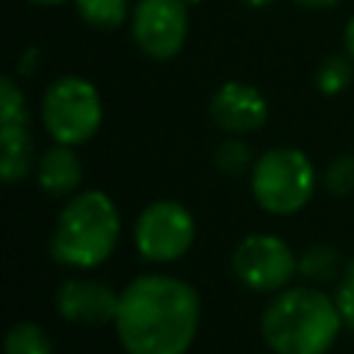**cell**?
I'll return each mask as SVG.
<instances>
[{
  "label": "cell",
  "instance_id": "24",
  "mask_svg": "<svg viewBox=\"0 0 354 354\" xmlns=\"http://www.w3.org/2000/svg\"><path fill=\"white\" fill-rule=\"evenodd\" d=\"M243 3H249V6H268L271 0H243Z\"/></svg>",
  "mask_w": 354,
  "mask_h": 354
},
{
  "label": "cell",
  "instance_id": "13",
  "mask_svg": "<svg viewBox=\"0 0 354 354\" xmlns=\"http://www.w3.org/2000/svg\"><path fill=\"white\" fill-rule=\"evenodd\" d=\"M340 266H343L340 252L329 243L307 246L299 254V274L310 282H332L340 274Z\"/></svg>",
  "mask_w": 354,
  "mask_h": 354
},
{
  "label": "cell",
  "instance_id": "6",
  "mask_svg": "<svg viewBox=\"0 0 354 354\" xmlns=\"http://www.w3.org/2000/svg\"><path fill=\"white\" fill-rule=\"evenodd\" d=\"M194 235H196L194 216L188 213V207L171 199H158L147 205L138 213L133 230L138 254L152 263H171L183 257L191 249Z\"/></svg>",
  "mask_w": 354,
  "mask_h": 354
},
{
  "label": "cell",
  "instance_id": "17",
  "mask_svg": "<svg viewBox=\"0 0 354 354\" xmlns=\"http://www.w3.org/2000/svg\"><path fill=\"white\" fill-rule=\"evenodd\" d=\"M213 163H216L218 171H224V174H230V177L246 174V171H252V166H254L249 149H246L241 141H235V138L224 141V144L213 152Z\"/></svg>",
  "mask_w": 354,
  "mask_h": 354
},
{
  "label": "cell",
  "instance_id": "20",
  "mask_svg": "<svg viewBox=\"0 0 354 354\" xmlns=\"http://www.w3.org/2000/svg\"><path fill=\"white\" fill-rule=\"evenodd\" d=\"M39 47L33 44V47H28L22 55H19V61H17V72H19V77H30L36 69H39Z\"/></svg>",
  "mask_w": 354,
  "mask_h": 354
},
{
  "label": "cell",
  "instance_id": "18",
  "mask_svg": "<svg viewBox=\"0 0 354 354\" xmlns=\"http://www.w3.org/2000/svg\"><path fill=\"white\" fill-rule=\"evenodd\" d=\"M324 185L335 196H348L354 194V155H340L335 158L326 171H324Z\"/></svg>",
  "mask_w": 354,
  "mask_h": 354
},
{
  "label": "cell",
  "instance_id": "3",
  "mask_svg": "<svg viewBox=\"0 0 354 354\" xmlns=\"http://www.w3.org/2000/svg\"><path fill=\"white\" fill-rule=\"evenodd\" d=\"M122 218L113 199L97 188L75 194L61 210L50 254L69 268H94L105 263L119 241Z\"/></svg>",
  "mask_w": 354,
  "mask_h": 354
},
{
  "label": "cell",
  "instance_id": "8",
  "mask_svg": "<svg viewBox=\"0 0 354 354\" xmlns=\"http://www.w3.org/2000/svg\"><path fill=\"white\" fill-rule=\"evenodd\" d=\"M136 47L155 61L174 58L188 36V6L183 0H138L130 14Z\"/></svg>",
  "mask_w": 354,
  "mask_h": 354
},
{
  "label": "cell",
  "instance_id": "15",
  "mask_svg": "<svg viewBox=\"0 0 354 354\" xmlns=\"http://www.w3.org/2000/svg\"><path fill=\"white\" fill-rule=\"evenodd\" d=\"M6 354H53L47 332L33 321H19L6 332Z\"/></svg>",
  "mask_w": 354,
  "mask_h": 354
},
{
  "label": "cell",
  "instance_id": "25",
  "mask_svg": "<svg viewBox=\"0 0 354 354\" xmlns=\"http://www.w3.org/2000/svg\"><path fill=\"white\" fill-rule=\"evenodd\" d=\"M183 3H185V6H194V3H199V0H183Z\"/></svg>",
  "mask_w": 354,
  "mask_h": 354
},
{
  "label": "cell",
  "instance_id": "11",
  "mask_svg": "<svg viewBox=\"0 0 354 354\" xmlns=\"http://www.w3.org/2000/svg\"><path fill=\"white\" fill-rule=\"evenodd\" d=\"M55 310L69 324L86 326H105L116 321L119 293L94 279H66L55 293Z\"/></svg>",
  "mask_w": 354,
  "mask_h": 354
},
{
  "label": "cell",
  "instance_id": "2",
  "mask_svg": "<svg viewBox=\"0 0 354 354\" xmlns=\"http://www.w3.org/2000/svg\"><path fill=\"white\" fill-rule=\"evenodd\" d=\"M343 326L332 296L318 288H285L263 310L260 332L277 354H326Z\"/></svg>",
  "mask_w": 354,
  "mask_h": 354
},
{
  "label": "cell",
  "instance_id": "7",
  "mask_svg": "<svg viewBox=\"0 0 354 354\" xmlns=\"http://www.w3.org/2000/svg\"><path fill=\"white\" fill-rule=\"evenodd\" d=\"M232 271L246 288L257 293H277L288 288L293 274H299V257L282 238L257 232L246 235L235 246Z\"/></svg>",
  "mask_w": 354,
  "mask_h": 354
},
{
  "label": "cell",
  "instance_id": "23",
  "mask_svg": "<svg viewBox=\"0 0 354 354\" xmlns=\"http://www.w3.org/2000/svg\"><path fill=\"white\" fill-rule=\"evenodd\" d=\"M33 6H58V3H66V0H28Z\"/></svg>",
  "mask_w": 354,
  "mask_h": 354
},
{
  "label": "cell",
  "instance_id": "22",
  "mask_svg": "<svg viewBox=\"0 0 354 354\" xmlns=\"http://www.w3.org/2000/svg\"><path fill=\"white\" fill-rule=\"evenodd\" d=\"M293 3H299V6H304V8H313V11H321V8L337 6L340 0H293Z\"/></svg>",
  "mask_w": 354,
  "mask_h": 354
},
{
  "label": "cell",
  "instance_id": "19",
  "mask_svg": "<svg viewBox=\"0 0 354 354\" xmlns=\"http://www.w3.org/2000/svg\"><path fill=\"white\" fill-rule=\"evenodd\" d=\"M335 304H337V310H340L343 326L354 329V257L348 260V266H346V271H343V279L337 282Z\"/></svg>",
  "mask_w": 354,
  "mask_h": 354
},
{
  "label": "cell",
  "instance_id": "9",
  "mask_svg": "<svg viewBox=\"0 0 354 354\" xmlns=\"http://www.w3.org/2000/svg\"><path fill=\"white\" fill-rule=\"evenodd\" d=\"M36 166L33 136L25 94L11 75L0 80V177L6 183L22 180Z\"/></svg>",
  "mask_w": 354,
  "mask_h": 354
},
{
  "label": "cell",
  "instance_id": "14",
  "mask_svg": "<svg viewBox=\"0 0 354 354\" xmlns=\"http://www.w3.org/2000/svg\"><path fill=\"white\" fill-rule=\"evenodd\" d=\"M75 6L80 19L100 30H113L130 17L127 0H75Z\"/></svg>",
  "mask_w": 354,
  "mask_h": 354
},
{
  "label": "cell",
  "instance_id": "1",
  "mask_svg": "<svg viewBox=\"0 0 354 354\" xmlns=\"http://www.w3.org/2000/svg\"><path fill=\"white\" fill-rule=\"evenodd\" d=\"M113 326L127 354H185L199 329V293L171 274H141L119 293Z\"/></svg>",
  "mask_w": 354,
  "mask_h": 354
},
{
  "label": "cell",
  "instance_id": "10",
  "mask_svg": "<svg viewBox=\"0 0 354 354\" xmlns=\"http://www.w3.org/2000/svg\"><path fill=\"white\" fill-rule=\"evenodd\" d=\"M210 119L218 130L232 136L254 133L268 119V102L254 86L241 80H227L216 88L210 100Z\"/></svg>",
  "mask_w": 354,
  "mask_h": 354
},
{
  "label": "cell",
  "instance_id": "4",
  "mask_svg": "<svg viewBox=\"0 0 354 354\" xmlns=\"http://www.w3.org/2000/svg\"><path fill=\"white\" fill-rule=\"evenodd\" d=\"M315 191L310 158L293 147L263 152L252 166V194L257 205L274 216L299 213Z\"/></svg>",
  "mask_w": 354,
  "mask_h": 354
},
{
  "label": "cell",
  "instance_id": "21",
  "mask_svg": "<svg viewBox=\"0 0 354 354\" xmlns=\"http://www.w3.org/2000/svg\"><path fill=\"white\" fill-rule=\"evenodd\" d=\"M343 41H346V55L354 61V17L346 22V30H343Z\"/></svg>",
  "mask_w": 354,
  "mask_h": 354
},
{
  "label": "cell",
  "instance_id": "16",
  "mask_svg": "<svg viewBox=\"0 0 354 354\" xmlns=\"http://www.w3.org/2000/svg\"><path fill=\"white\" fill-rule=\"evenodd\" d=\"M354 72H351V58L346 55H329L321 61L315 72V86L321 94H340L348 88Z\"/></svg>",
  "mask_w": 354,
  "mask_h": 354
},
{
  "label": "cell",
  "instance_id": "5",
  "mask_svg": "<svg viewBox=\"0 0 354 354\" xmlns=\"http://www.w3.org/2000/svg\"><path fill=\"white\" fill-rule=\"evenodd\" d=\"M41 122L55 144H83L102 122V102L97 88L77 75L55 77L41 97Z\"/></svg>",
  "mask_w": 354,
  "mask_h": 354
},
{
  "label": "cell",
  "instance_id": "12",
  "mask_svg": "<svg viewBox=\"0 0 354 354\" xmlns=\"http://www.w3.org/2000/svg\"><path fill=\"white\" fill-rule=\"evenodd\" d=\"M36 177L39 185L50 196H66L75 194L83 183V166L80 158L72 147L66 144H53L36 163Z\"/></svg>",
  "mask_w": 354,
  "mask_h": 354
}]
</instances>
